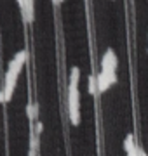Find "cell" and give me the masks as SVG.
<instances>
[{
    "label": "cell",
    "instance_id": "1",
    "mask_svg": "<svg viewBox=\"0 0 148 156\" xmlns=\"http://www.w3.org/2000/svg\"><path fill=\"white\" fill-rule=\"evenodd\" d=\"M28 59V52L26 50H19L16 56L11 59L9 62V68H7V73H6V82H4V89H2V94L6 97V102L12 99V94H14V89H16V83H17V76L23 69L24 62Z\"/></svg>",
    "mask_w": 148,
    "mask_h": 156
},
{
    "label": "cell",
    "instance_id": "2",
    "mask_svg": "<svg viewBox=\"0 0 148 156\" xmlns=\"http://www.w3.org/2000/svg\"><path fill=\"white\" fill-rule=\"evenodd\" d=\"M79 80H80V69L75 66V68H72V73H70V85H68V116H70L72 125H79L80 123Z\"/></svg>",
    "mask_w": 148,
    "mask_h": 156
},
{
    "label": "cell",
    "instance_id": "3",
    "mask_svg": "<svg viewBox=\"0 0 148 156\" xmlns=\"http://www.w3.org/2000/svg\"><path fill=\"white\" fill-rule=\"evenodd\" d=\"M117 64H119V61H117V54L113 52V49H108L106 52H105L103 59H101V71L108 73V75H115V71H117Z\"/></svg>",
    "mask_w": 148,
    "mask_h": 156
},
{
    "label": "cell",
    "instance_id": "4",
    "mask_svg": "<svg viewBox=\"0 0 148 156\" xmlns=\"http://www.w3.org/2000/svg\"><path fill=\"white\" fill-rule=\"evenodd\" d=\"M96 80H98V94H101V92H106L113 83H117V75H108V73L99 71Z\"/></svg>",
    "mask_w": 148,
    "mask_h": 156
},
{
    "label": "cell",
    "instance_id": "5",
    "mask_svg": "<svg viewBox=\"0 0 148 156\" xmlns=\"http://www.w3.org/2000/svg\"><path fill=\"white\" fill-rule=\"evenodd\" d=\"M17 5L21 9V14H23V21L26 23H31L33 21V2L31 0H21V2H17Z\"/></svg>",
    "mask_w": 148,
    "mask_h": 156
},
{
    "label": "cell",
    "instance_id": "6",
    "mask_svg": "<svg viewBox=\"0 0 148 156\" xmlns=\"http://www.w3.org/2000/svg\"><path fill=\"white\" fill-rule=\"evenodd\" d=\"M124 149H125L127 154L136 153V151L139 149V147L136 146V142H134V135H132V134H127V137H125V140H124Z\"/></svg>",
    "mask_w": 148,
    "mask_h": 156
},
{
    "label": "cell",
    "instance_id": "7",
    "mask_svg": "<svg viewBox=\"0 0 148 156\" xmlns=\"http://www.w3.org/2000/svg\"><path fill=\"white\" fill-rule=\"evenodd\" d=\"M89 92H91L92 95L98 94V80H96V76H89Z\"/></svg>",
    "mask_w": 148,
    "mask_h": 156
},
{
    "label": "cell",
    "instance_id": "8",
    "mask_svg": "<svg viewBox=\"0 0 148 156\" xmlns=\"http://www.w3.org/2000/svg\"><path fill=\"white\" fill-rule=\"evenodd\" d=\"M37 113H39L37 104H30V106H28V116H30V120H35V118H37Z\"/></svg>",
    "mask_w": 148,
    "mask_h": 156
},
{
    "label": "cell",
    "instance_id": "9",
    "mask_svg": "<svg viewBox=\"0 0 148 156\" xmlns=\"http://www.w3.org/2000/svg\"><path fill=\"white\" fill-rule=\"evenodd\" d=\"M139 156H148V154H146V153H145L143 149H139Z\"/></svg>",
    "mask_w": 148,
    "mask_h": 156
}]
</instances>
